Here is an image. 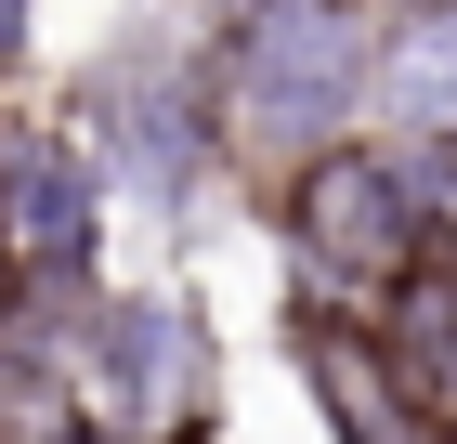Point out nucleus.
Instances as JSON below:
<instances>
[{"instance_id":"5","label":"nucleus","mask_w":457,"mask_h":444,"mask_svg":"<svg viewBox=\"0 0 457 444\" xmlns=\"http://www.w3.org/2000/svg\"><path fill=\"white\" fill-rule=\"evenodd\" d=\"M92 236H105V171H92V144L0 131V248L27 274H92Z\"/></svg>"},{"instance_id":"8","label":"nucleus","mask_w":457,"mask_h":444,"mask_svg":"<svg viewBox=\"0 0 457 444\" xmlns=\"http://www.w3.org/2000/svg\"><path fill=\"white\" fill-rule=\"evenodd\" d=\"M379 340H392V366L419 379V406L457 431V236H445V248H431V262L379 301Z\"/></svg>"},{"instance_id":"4","label":"nucleus","mask_w":457,"mask_h":444,"mask_svg":"<svg viewBox=\"0 0 457 444\" xmlns=\"http://www.w3.org/2000/svg\"><path fill=\"white\" fill-rule=\"evenodd\" d=\"M210 157H222L210 66H118V79H105V144H92L105 183H131L144 209H183Z\"/></svg>"},{"instance_id":"2","label":"nucleus","mask_w":457,"mask_h":444,"mask_svg":"<svg viewBox=\"0 0 457 444\" xmlns=\"http://www.w3.org/2000/svg\"><path fill=\"white\" fill-rule=\"evenodd\" d=\"M275 209H287V262L314 274V314H379L392 288L445 248L392 131H353V144H327V157H301V171L275 183Z\"/></svg>"},{"instance_id":"10","label":"nucleus","mask_w":457,"mask_h":444,"mask_svg":"<svg viewBox=\"0 0 457 444\" xmlns=\"http://www.w3.org/2000/svg\"><path fill=\"white\" fill-rule=\"evenodd\" d=\"M13 301H27V262H13V248H0V327H13Z\"/></svg>"},{"instance_id":"1","label":"nucleus","mask_w":457,"mask_h":444,"mask_svg":"<svg viewBox=\"0 0 457 444\" xmlns=\"http://www.w3.org/2000/svg\"><path fill=\"white\" fill-rule=\"evenodd\" d=\"M210 105H222V157L275 183L353 144L379 118V0H236L210 39Z\"/></svg>"},{"instance_id":"9","label":"nucleus","mask_w":457,"mask_h":444,"mask_svg":"<svg viewBox=\"0 0 457 444\" xmlns=\"http://www.w3.org/2000/svg\"><path fill=\"white\" fill-rule=\"evenodd\" d=\"M39 444H118V431H105V418H53Z\"/></svg>"},{"instance_id":"6","label":"nucleus","mask_w":457,"mask_h":444,"mask_svg":"<svg viewBox=\"0 0 457 444\" xmlns=\"http://www.w3.org/2000/svg\"><path fill=\"white\" fill-rule=\"evenodd\" d=\"M301 379H314V406L340 444H457L445 418L419 406V379L392 366L379 327H353V314H301Z\"/></svg>"},{"instance_id":"7","label":"nucleus","mask_w":457,"mask_h":444,"mask_svg":"<svg viewBox=\"0 0 457 444\" xmlns=\"http://www.w3.org/2000/svg\"><path fill=\"white\" fill-rule=\"evenodd\" d=\"M379 131L457 144V0H379Z\"/></svg>"},{"instance_id":"3","label":"nucleus","mask_w":457,"mask_h":444,"mask_svg":"<svg viewBox=\"0 0 457 444\" xmlns=\"http://www.w3.org/2000/svg\"><path fill=\"white\" fill-rule=\"evenodd\" d=\"M79 392H92V418L118 444H183L210 418V340H196V314L157 301V288H105L92 340H79Z\"/></svg>"}]
</instances>
